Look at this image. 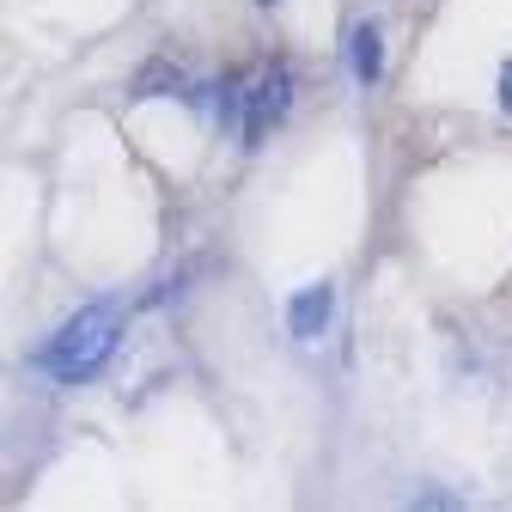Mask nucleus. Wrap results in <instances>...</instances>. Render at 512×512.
<instances>
[{
	"label": "nucleus",
	"instance_id": "f257e3e1",
	"mask_svg": "<svg viewBox=\"0 0 512 512\" xmlns=\"http://www.w3.org/2000/svg\"><path fill=\"white\" fill-rule=\"evenodd\" d=\"M116 342H122V311L110 299H92L74 317H61V330L31 354V366L43 378H55V384H86V378H98L110 366Z\"/></svg>",
	"mask_w": 512,
	"mask_h": 512
},
{
	"label": "nucleus",
	"instance_id": "f03ea898",
	"mask_svg": "<svg viewBox=\"0 0 512 512\" xmlns=\"http://www.w3.org/2000/svg\"><path fill=\"white\" fill-rule=\"evenodd\" d=\"M244 86V116H238V147H263L275 128L287 122L293 110V61L281 55H263V61H250V68L238 74Z\"/></svg>",
	"mask_w": 512,
	"mask_h": 512
},
{
	"label": "nucleus",
	"instance_id": "39448f33",
	"mask_svg": "<svg viewBox=\"0 0 512 512\" xmlns=\"http://www.w3.org/2000/svg\"><path fill=\"white\" fill-rule=\"evenodd\" d=\"M494 98H500V116L512 122V61H506V68H500V86H494Z\"/></svg>",
	"mask_w": 512,
	"mask_h": 512
},
{
	"label": "nucleus",
	"instance_id": "423d86ee",
	"mask_svg": "<svg viewBox=\"0 0 512 512\" xmlns=\"http://www.w3.org/2000/svg\"><path fill=\"white\" fill-rule=\"evenodd\" d=\"M256 7H275V0H256Z\"/></svg>",
	"mask_w": 512,
	"mask_h": 512
},
{
	"label": "nucleus",
	"instance_id": "7ed1b4c3",
	"mask_svg": "<svg viewBox=\"0 0 512 512\" xmlns=\"http://www.w3.org/2000/svg\"><path fill=\"white\" fill-rule=\"evenodd\" d=\"M330 317H336V287L330 281H311V287H299L287 299V330L299 342H317V336L330 330Z\"/></svg>",
	"mask_w": 512,
	"mask_h": 512
},
{
	"label": "nucleus",
	"instance_id": "20e7f679",
	"mask_svg": "<svg viewBox=\"0 0 512 512\" xmlns=\"http://www.w3.org/2000/svg\"><path fill=\"white\" fill-rule=\"evenodd\" d=\"M348 74L360 86H378L384 80V31L372 19H354L348 25Z\"/></svg>",
	"mask_w": 512,
	"mask_h": 512
}]
</instances>
